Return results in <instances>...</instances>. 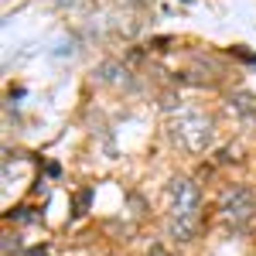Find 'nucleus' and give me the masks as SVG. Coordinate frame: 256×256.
<instances>
[{"mask_svg":"<svg viewBox=\"0 0 256 256\" xmlns=\"http://www.w3.org/2000/svg\"><path fill=\"white\" fill-rule=\"evenodd\" d=\"M164 113H171L168 130H171V140H174L178 147H184L188 154H198V150L208 147V140H212V120H208L205 110H198V106H181V102L171 96V99H164Z\"/></svg>","mask_w":256,"mask_h":256,"instance_id":"nucleus-1","label":"nucleus"},{"mask_svg":"<svg viewBox=\"0 0 256 256\" xmlns=\"http://www.w3.org/2000/svg\"><path fill=\"white\" fill-rule=\"evenodd\" d=\"M198 208H202V192L192 178H174L168 184V226L174 239L188 242L195 236V226H198Z\"/></svg>","mask_w":256,"mask_h":256,"instance_id":"nucleus-2","label":"nucleus"},{"mask_svg":"<svg viewBox=\"0 0 256 256\" xmlns=\"http://www.w3.org/2000/svg\"><path fill=\"white\" fill-rule=\"evenodd\" d=\"M256 212V195L246 184H232L226 195H222V218L229 226H246Z\"/></svg>","mask_w":256,"mask_h":256,"instance_id":"nucleus-3","label":"nucleus"},{"mask_svg":"<svg viewBox=\"0 0 256 256\" xmlns=\"http://www.w3.org/2000/svg\"><path fill=\"white\" fill-rule=\"evenodd\" d=\"M229 106H232L242 120H256V96H253V92H236Z\"/></svg>","mask_w":256,"mask_h":256,"instance_id":"nucleus-4","label":"nucleus"},{"mask_svg":"<svg viewBox=\"0 0 256 256\" xmlns=\"http://www.w3.org/2000/svg\"><path fill=\"white\" fill-rule=\"evenodd\" d=\"M28 256H48V250H44V246H38V250H28Z\"/></svg>","mask_w":256,"mask_h":256,"instance_id":"nucleus-5","label":"nucleus"},{"mask_svg":"<svg viewBox=\"0 0 256 256\" xmlns=\"http://www.w3.org/2000/svg\"><path fill=\"white\" fill-rule=\"evenodd\" d=\"M150 256H171V253H164V246H154V250H150Z\"/></svg>","mask_w":256,"mask_h":256,"instance_id":"nucleus-6","label":"nucleus"},{"mask_svg":"<svg viewBox=\"0 0 256 256\" xmlns=\"http://www.w3.org/2000/svg\"><path fill=\"white\" fill-rule=\"evenodd\" d=\"M58 4H72V0H58Z\"/></svg>","mask_w":256,"mask_h":256,"instance_id":"nucleus-7","label":"nucleus"}]
</instances>
